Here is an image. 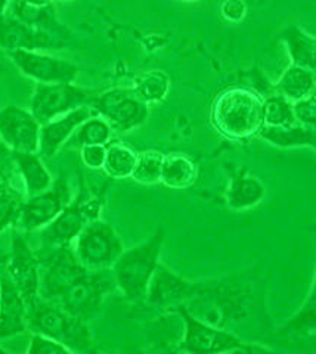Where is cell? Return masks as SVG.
Here are the masks:
<instances>
[{"label": "cell", "instance_id": "30bf717a", "mask_svg": "<svg viewBox=\"0 0 316 354\" xmlns=\"http://www.w3.org/2000/svg\"><path fill=\"white\" fill-rule=\"evenodd\" d=\"M21 74L36 83H74L79 68L74 62L43 50H14L6 53Z\"/></svg>", "mask_w": 316, "mask_h": 354}, {"label": "cell", "instance_id": "44dd1931", "mask_svg": "<svg viewBox=\"0 0 316 354\" xmlns=\"http://www.w3.org/2000/svg\"><path fill=\"white\" fill-rule=\"evenodd\" d=\"M277 91L290 102H297L316 91V74L300 65L291 64L279 77Z\"/></svg>", "mask_w": 316, "mask_h": 354}, {"label": "cell", "instance_id": "8fae6325", "mask_svg": "<svg viewBox=\"0 0 316 354\" xmlns=\"http://www.w3.org/2000/svg\"><path fill=\"white\" fill-rule=\"evenodd\" d=\"M73 201L68 182L53 180L49 189L28 196L19 208V223L26 230H40L48 226Z\"/></svg>", "mask_w": 316, "mask_h": 354}, {"label": "cell", "instance_id": "3957f363", "mask_svg": "<svg viewBox=\"0 0 316 354\" xmlns=\"http://www.w3.org/2000/svg\"><path fill=\"white\" fill-rule=\"evenodd\" d=\"M27 326L32 334H41L67 346L73 353L92 350V338L84 320L39 297L28 306Z\"/></svg>", "mask_w": 316, "mask_h": 354}, {"label": "cell", "instance_id": "4fadbf2b", "mask_svg": "<svg viewBox=\"0 0 316 354\" xmlns=\"http://www.w3.org/2000/svg\"><path fill=\"white\" fill-rule=\"evenodd\" d=\"M40 129L30 109L15 105L0 109V139L10 152H39Z\"/></svg>", "mask_w": 316, "mask_h": 354}, {"label": "cell", "instance_id": "ba28073f", "mask_svg": "<svg viewBox=\"0 0 316 354\" xmlns=\"http://www.w3.org/2000/svg\"><path fill=\"white\" fill-rule=\"evenodd\" d=\"M93 91L75 83H36L30 111L43 126L83 105H91Z\"/></svg>", "mask_w": 316, "mask_h": 354}, {"label": "cell", "instance_id": "ffe728a7", "mask_svg": "<svg viewBox=\"0 0 316 354\" xmlns=\"http://www.w3.org/2000/svg\"><path fill=\"white\" fill-rule=\"evenodd\" d=\"M266 195L265 185L256 176L243 171L232 177L226 191V204L234 212H245V209L259 205Z\"/></svg>", "mask_w": 316, "mask_h": 354}, {"label": "cell", "instance_id": "836d02e7", "mask_svg": "<svg viewBox=\"0 0 316 354\" xmlns=\"http://www.w3.org/2000/svg\"><path fill=\"white\" fill-rule=\"evenodd\" d=\"M221 14L226 21L238 24L247 15V5L244 0H225L221 6Z\"/></svg>", "mask_w": 316, "mask_h": 354}, {"label": "cell", "instance_id": "f546056e", "mask_svg": "<svg viewBox=\"0 0 316 354\" xmlns=\"http://www.w3.org/2000/svg\"><path fill=\"white\" fill-rule=\"evenodd\" d=\"M287 330L299 335L316 334V301L306 300L299 312L290 319Z\"/></svg>", "mask_w": 316, "mask_h": 354}, {"label": "cell", "instance_id": "4dcf8cb0", "mask_svg": "<svg viewBox=\"0 0 316 354\" xmlns=\"http://www.w3.org/2000/svg\"><path fill=\"white\" fill-rule=\"evenodd\" d=\"M294 114H296L297 123L309 130L316 129V91L309 96L300 99L292 104Z\"/></svg>", "mask_w": 316, "mask_h": 354}, {"label": "cell", "instance_id": "484cf974", "mask_svg": "<svg viewBox=\"0 0 316 354\" xmlns=\"http://www.w3.org/2000/svg\"><path fill=\"white\" fill-rule=\"evenodd\" d=\"M136 157L138 153L123 143H108L102 170L111 179H127V177H132Z\"/></svg>", "mask_w": 316, "mask_h": 354}, {"label": "cell", "instance_id": "d590c367", "mask_svg": "<svg viewBox=\"0 0 316 354\" xmlns=\"http://www.w3.org/2000/svg\"><path fill=\"white\" fill-rule=\"evenodd\" d=\"M308 300L316 301V272H315V279H313V283H312V288H310V292H309Z\"/></svg>", "mask_w": 316, "mask_h": 354}, {"label": "cell", "instance_id": "8992f818", "mask_svg": "<svg viewBox=\"0 0 316 354\" xmlns=\"http://www.w3.org/2000/svg\"><path fill=\"white\" fill-rule=\"evenodd\" d=\"M101 209L102 204L97 198L83 194L75 196L48 226L40 229L43 248L73 245L87 223L101 218Z\"/></svg>", "mask_w": 316, "mask_h": 354}, {"label": "cell", "instance_id": "5bb4252c", "mask_svg": "<svg viewBox=\"0 0 316 354\" xmlns=\"http://www.w3.org/2000/svg\"><path fill=\"white\" fill-rule=\"evenodd\" d=\"M6 273L17 286L27 307L40 297V263L37 254L32 251L23 236H15L10 250V259Z\"/></svg>", "mask_w": 316, "mask_h": 354}, {"label": "cell", "instance_id": "e0dca14e", "mask_svg": "<svg viewBox=\"0 0 316 354\" xmlns=\"http://www.w3.org/2000/svg\"><path fill=\"white\" fill-rule=\"evenodd\" d=\"M27 312V303L8 273L0 274V339L28 330Z\"/></svg>", "mask_w": 316, "mask_h": 354}, {"label": "cell", "instance_id": "ac0fdd59", "mask_svg": "<svg viewBox=\"0 0 316 354\" xmlns=\"http://www.w3.org/2000/svg\"><path fill=\"white\" fill-rule=\"evenodd\" d=\"M5 15L12 17L21 22H26V24L36 28L49 31L52 35H57L67 40L71 36L70 30L57 18L53 3L49 6L39 8V6H31L23 2V0H10L6 6Z\"/></svg>", "mask_w": 316, "mask_h": 354}, {"label": "cell", "instance_id": "603a6c76", "mask_svg": "<svg viewBox=\"0 0 316 354\" xmlns=\"http://www.w3.org/2000/svg\"><path fill=\"white\" fill-rule=\"evenodd\" d=\"M291 64L308 68L316 74V37L299 27H288L282 35Z\"/></svg>", "mask_w": 316, "mask_h": 354}, {"label": "cell", "instance_id": "2e32d148", "mask_svg": "<svg viewBox=\"0 0 316 354\" xmlns=\"http://www.w3.org/2000/svg\"><path fill=\"white\" fill-rule=\"evenodd\" d=\"M96 115L91 105H83L75 108L65 115H61L49 123L43 124L40 129V145L39 153L43 160H50L55 157L58 151L67 145V142L73 136L83 121Z\"/></svg>", "mask_w": 316, "mask_h": 354}, {"label": "cell", "instance_id": "5b68a950", "mask_svg": "<svg viewBox=\"0 0 316 354\" xmlns=\"http://www.w3.org/2000/svg\"><path fill=\"white\" fill-rule=\"evenodd\" d=\"M115 286L111 269L86 270L77 276L57 298L58 306L65 312L79 317L84 322L91 320L101 308L104 297Z\"/></svg>", "mask_w": 316, "mask_h": 354}, {"label": "cell", "instance_id": "f1b7e54d", "mask_svg": "<svg viewBox=\"0 0 316 354\" xmlns=\"http://www.w3.org/2000/svg\"><path fill=\"white\" fill-rule=\"evenodd\" d=\"M162 162H165V153L160 151L149 149L138 153L132 179L140 185L161 183Z\"/></svg>", "mask_w": 316, "mask_h": 354}, {"label": "cell", "instance_id": "d4e9b609", "mask_svg": "<svg viewBox=\"0 0 316 354\" xmlns=\"http://www.w3.org/2000/svg\"><path fill=\"white\" fill-rule=\"evenodd\" d=\"M133 91L145 104H158L169 95L170 79L165 71L151 70L136 77Z\"/></svg>", "mask_w": 316, "mask_h": 354}, {"label": "cell", "instance_id": "cb8c5ba5", "mask_svg": "<svg viewBox=\"0 0 316 354\" xmlns=\"http://www.w3.org/2000/svg\"><path fill=\"white\" fill-rule=\"evenodd\" d=\"M113 129L100 115H92L75 129L67 142V148H83L86 145H108L111 140Z\"/></svg>", "mask_w": 316, "mask_h": 354}, {"label": "cell", "instance_id": "7402d4cb", "mask_svg": "<svg viewBox=\"0 0 316 354\" xmlns=\"http://www.w3.org/2000/svg\"><path fill=\"white\" fill-rule=\"evenodd\" d=\"M197 180V165L183 153L165 155L161 183L170 189H187Z\"/></svg>", "mask_w": 316, "mask_h": 354}, {"label": "cell", "instance_id": "9a60e30c", "mask_svg": "<svg viewBox=\"0 0 316 354\" xmlns=\"http://www.w3.org/2000/svg\"><path fill=\"white\" fill-rule=\"evenodd\" d=\"M200 286L198 283L185 281L160 263L152 274L145 300L158 308H178L187 304L198 292Z\"/></svg>", "mask_w": 316, "mask_h": 354}, {"label": "cell", "instance_id": "52a82bcc", "mask_svg": "<svg viewBox=\"0 0 316 354\" xmlns=\"http://www.w3.org/2000/svg\"><path fill=\"white\" fill-rule=\"evenodd\" d=\"M183 322L182 350L194 354H213V353H235V351H257L265 348L252 347L248 342L239 339L232 332L204 322L192 316L187 307L176 308Z\"/></svg>", "mask_w": 316, "mask_h": 354}, {"label": "cell", "instance_id": "8d00e7d4", "mask_svg": "<svg viewBox=\"0 0 316 354\" xmlns=\"http://www.w3.org/2000/svg\"><path fill=\"white\" fill-rule=\"evenodd\" d=\"M9 2H10V0H0V17H2V15L5 14L6 6H8Z\"/></svg>", "mask_w": 316, "mask_h": 354}, {"label": "cell", "instance_id": "9c48e42d", "mask_svg": "<svg viewBox=\"0 0 316 354\" xmlns=\"http://www.w3.org/2000/svg\"><path fill=\"white\" fill-rule=\"evenodd\" d=\"M91 106L96 115L102 117L117 131L142 126L149 115V105L136 95L133 87H115L95 95Z\"/></svg>", "mask_w": 316, "mask_h": 354}, {"label": "cell", "instance_id": "277c9868", "mask_svg": "<svg viewBox=\"0 0 316 354\" xmlns=\"http://www.w3.org/2000/svg\"><path fill=\"white\" fill-rule=\"evenodd\" d=\"M74 256L87 270H108L124 251L115 229L101 218L91 221L73 242Z\"/></svg>", "mask_w": 316, "mask_h": 354}, {"label": "cell", "instance_id": "7a4b0ae2", "mask_svg": "<svg viewBox=\"0 0 316 354\" xmlns=\"http://www.w3.org/2000/svg\"><path fill=\"white\" fill-rule=\"evenodd\" d=\"M162 243H165V230L157 229L145 241L124 250L113 264L111 273L115 286L127 300H145L152 274L160 264Z\"/></svg>", "mask_w": 316, "mask_h": 354}, {"label": "cell", "instance_id": "6da1fadb", "mask_svg": "<svg viewBox=\"0 0 316 354\" xmlns=\"http://www.w3.org/2000/svg\"><path fill=\"white\" fill-rule=\"evenodd\" d=\"M212 123L227 139L244 140L259 135L265 126L263 99L252 88L231 87L216 97Z\"/></svg>", "mask_w": 316, "mask_h": 354}, {"label": "cell", "instance_id": "d6a6232c", "mask_svg": "<svg viewBox=\"0 0 316 354\" xmlns=\"http://www.w3.org/2000/svg\"><path fill=\"white\" fill-rule=\"evenodd\" d=\"M80 157L87 169L100 170L105 162L106 145H86L80 148Z\"/></svg>", "mask_w": 316, "mask_h": 354}, {"label": "cell", "instance_id": "7c38bea8", "mask_svg": "<svg viewBox=\"0 0 316 354\" xmlns=\"http://www.w3.org/2000/svg\"><path fill=\"white\" fill-rule=\"evenodd\" d=\"M67 39L36 28L12 17H0V49L9 53L14 50H61L67 46Z\"/></svg>", "mask_w": 316, "mask_h": 354}, {"label": "cell", "instance_id": "74e56055", "mask_svg": "<svg viewBox=\"0 0 316 354\" xmlns=\"http://www.w3.org/2000/svg\"><path fill=\"white\" fill-rule=\"evenodd\" d=\"M58 2H65V3H68V2H74V0H58Z\"/></svg>", "mask_w": 316, "mask_h": 354}, {"label": "cell", "instance_id": "4316f807", "mask_svg": "<svg viewBox=\"0 0 316 354\" xmlns=\"http://www.w3.org/2000/svg\"><path fill=\"white\" fill-rule=\"evenodd\" d=\"M259 136L270 142L272 145L281 148H292L308 145L313 140V136L309 129L303 127L301 124H296L291 127H269L263 126L259 131Z\"/></svg>", "mask_w": 316, "mask_h": 354}, {"label": "cell", "instance_id": "1f68e13d", "mask_svg": "<svg viewBox=\"0 0 316 354\" xmlns=\"http://www.w3.org/2000/svg\"><path fill=\"white\" fill-rule=\"evenodd\" d=\"M28 354H59V353H73L62 342L53 339L50 337L41 334H32L28 342Z\"/></svg>", "mask_w": 316, "mask_h": 354}, {"label": "cell", "instance_id": "83f0119b", "mask_svg": "<svg viewBox=\"0 0 316 354\" xmlns=\"http://www.w3.org/2000/svg\"><path fill=\"white\" fill-rule=\"evenodd\" d=\"M263 118L265 126L269 127H291L299 124L292 102L279 93L263 99Z\"/></svg>", "mask_w": 316, "mask_h": 354}, {"label": "cell", "instance_id": "f35d334b", "mask_svg": "<svg viewBox=\"0 0 316 354\" xmlns=\"http://www.w3.org/2000/svg\"><path fill=\"white\" fill-rule=\"evenodd\" d=\"M183 2H198V0H183Z\"/></svg>", "mask_w": 316, "mask_h": 354}, {"label": "cell", "instance_id": "d6986e66", "mask_svg": "<svg viewBox=\"0 0 316 354\" xmlns=\"http://www.w3.org/2000/svg\"><path fill=\"white\" fill-rule=\"evenodd\" d=\"M10 158L23 179L27 196L46 191L52 186V174L39 152H10Z\"/></svg>", "mask_w": 316, "mask_h": 354}, {"label": "cell", "instance_id": "e575fe53", "mask_svg": "<svg viewBox=\"0 0 316 354\" xmlns=\"http://www.w3.org/2000/svg\"><path fill=\"white\" fill-rule=\"evenodd\" d=\"M23 2H26V3L31 5V6H39V8H41V6H49V5H52L53 0H23Z\"/></svg>", "mask_w": 316, "mask_h": 354}]
</instances>
